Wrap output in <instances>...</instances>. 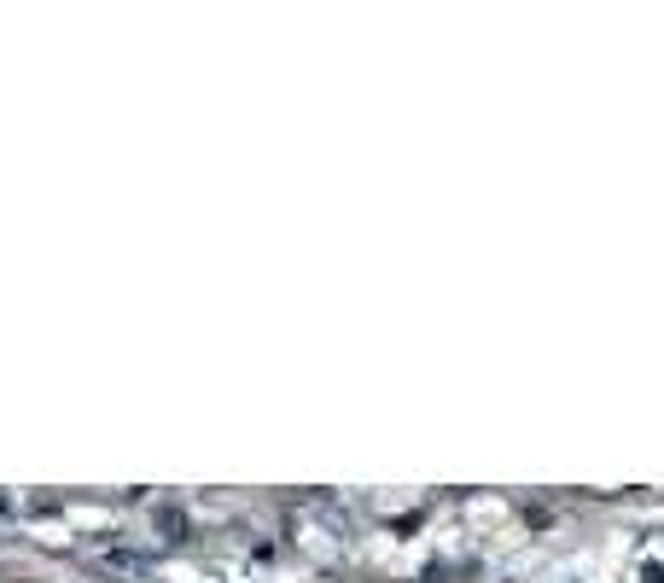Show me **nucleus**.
I'll return each mask as SVG.
<instances>
[{"label": "nucleus", "mask_w": 664, "mask_h": 583, "mask_svg": "<svg viewBox=\"0 0 664 583\" xmlns=\"http://www.w3.org/2000/svg\"><path fill=\"white\" fill-rule=\"evenodd\" d=\"M0 514H6V496H0Z\"/></svg>", "instance_id": "4"}, {"label": "nucleus", "mask_w": 664, "mask_h": 583, "mask_svg": "<svg viewBox=\"0 0 664 583\" xmlns=\"http://www.w3.org/2000/svg\"><path fill=\"white\" fill-rule=\"evenodd\" d=\"M641 578H647V583H664V572H659V566H647V572H641Z\"/></svg>", "instance_id": "3"}, {"label": "nucleus", "mask_w": 664, "mask_h": 583, "mask_svg": "<svg viewBox=\"0 0 664 583\" xmlns=\"http://www.w3.org/2000/svg\"><path fill=\"white\" fill-rule=\"evenodd\" d=\"M158 531H164L169 543H181V537H187V514H181V508H158Z\"/></svg>", "instance_id": "1"}, {"label": "nucleus", "mask_w": 664, "mask_h": 583, "mask_svg": "<svg viewBox=\"0 0 664 583\" xmlns=\"http://www.w3.org/2000/svg\"><path fill=\"white\" fill-rule=\"evenodd\" d=\"M105 566H111V572H134V578H140V572H146V560H140V554H105Z\"/></svg>", "instance_id": "2"}]
</instances>
